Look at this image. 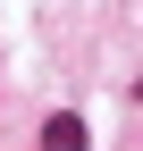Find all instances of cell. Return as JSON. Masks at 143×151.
I'll use <instances>...</instances> for the list:
<instances>
[{"mask_svg":"<svg viewBox=\"0 0 143 151\" xmlns=\"http://www.w3.org/2000/svg\"><path fill=\"white\" fill-rule=\"evenodd\" d=\"M42 151H93V126H84L76 109H51L42 118Z\"/></svg>","mask_w":143,"mask_h":151,"instance_id":"1","label":"cell"}]
</instances>
